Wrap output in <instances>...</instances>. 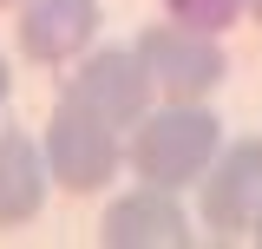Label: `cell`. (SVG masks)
Here are the masks:
<instances>
[{"mask_svg":"<svg viewBox=\"0 0 262 249\" xmlns=\"http://www.w3.org/2000/svg\"><path fill=\"white\" fill-rule=\"evenodd\" d=\"M216 151H223V125L203 105H170L164 98V105H151L131 125V171H138V184L184 190L216 164Z\"/></svg>","mask_w":262,"mask_h":249,"instance_id":"6da1fadb","label":"cell"},{"mask_svg":"<svg viewBox=\"0 0 262 249\" xmlns=\"http://www.w3.org/2000/svg\"><path fill=\"white\" fill-rule=\"evenodd\" d=\"M131 46H138V59L151 72L158 98H170V105H203V98L229 79L223 33H196V27H184V20H151Z\"/></svg>","mask_w":262,"mask_h":249,"instance_id":"7a4b0ae2","label":"cell"},{"mask_svg":"<svg viewBox=\"0 0 262 249\" xmlns=\"http://www.w3.org/2000/svg\"><path fill=\"white\" fill-rule=\"evenodd\" d=\"M46 171H53V184L72 190V197H92L118 177V164H125V144H118V125L98 118L92 105H79V98H59L53 105V118H46Z\"/></svg>","mask_w":262,"mask_h":249,"instance_id":"3957f363","label":"cell"},{"mask_svg":"<svg viewBox=\"0 0 262 249\" xmlns=\"http://www.w3.org/2000/svg\"><path fill=\"white\" fill-rule=\"evenodd\" d=\"M59 98H79V105H92L98 118H112L125 131V125H138L151 112L158 86H151V72L138 59V46H92V53L79 59V72H66Z\"/></svg>","mask_w":262,"mask_h":249,"instance_id":"277c9868","label":"cell"},{"mask_svg":"<svg viewBox=\"0 0 262 249\" xmlns=\"http://www.w3.org/2000/svg\"><path fill=\"white\" fill-rule=\"evenodd\" d=\"M256 210H262V138H236L196 177V217L216 236H243L256 230Z\"/></svg>","mask_w":262,"mask_h":249,"instance_id":"5b68a950","label":"cell"},{"mask_svg":"<svg viewBox=\"0 0 262 249\" xmlns=\"http://www.w3.org/2000/svg\"><path fill=\"white\" fill-rule=\"evenodd\" d=\"M98 0H27L20 20H13V39L33 66H72L92 53L98 39Z\"/></svg>","mask_w":262,"mask_h":249,"instance_id":"8992f818","label":"cell"},{"mask_svg":"<svg viewBox=\"0 0 262 249\" xmlns=\"http://www.w3.org/2000/svg\"><path fill=\"white\" fill-rule=\"evenodd\" d=\"M98 236L112 249H184L196 230H190V217H184V203H177V190L138 184V190H125V197L105 210Z\"/></svg>","mask_w":262,"mask_h":249,"instance_id":"52a82bcc","label":"cell"},{"mask_svg":"<svg viewBox=\"0 0 262 249\" xmlns=\"http://www.w3.org/2000/svg\"><path fill=\"white\" fill-rule=\"evenodd\" d=\"M46 184H53V171H46V144H33L27 131H13V125H0V230H20L46 210Z\"/></svg>","mask_w":262,"mask_h":249,"instance_id":"ba28073f","label":"cell"},{"mask_svg":"<svg viewBox=\"0 0 262 249\" xmlns=\"http://www.w3.org/2000/svg\"><path fill=\"white\" fill-rule=\"evenodd\" d=\"M164 13L184 20V27H196V33H229L249 7L243 0H164Z\"/></svg>","mask_w":262,"mask_h":249,"instance_id":"9c48e42d","label":"cell"},{"mask_svg":"<svg viewBox=\"0 0 262 249\" xmlns=\"http://www.w3.org/2000/svg\"><path fill=\"white\" fill-rule=\"evenodd\" d=\"M7 92H13V72H7V59H0V112H7Z\"/></svg>","mask_w":262,"mask_h":249,"instance_id":"30bf717a","label":"cell"},{"mask_svg":"<svg viewBox=\"0 0 262 249\" xmlns=\"http://www.w3.org/2000/svg\"><path fill=\"white\" fill-rule=\"evenodd\" d=\"M243 7H249V20H262V0H243Z\"/></svg>","mask_w":262,"mask_h":249,"instance_id":"8fae6325","label":"cell"},{"mask_svg":"<svg viewBox=\"0 0 262 249\" xmlns=\"http://www.w3.org/2000/svg\"><path fill=\"white\" fill-rule=\"evenodd\" d=\"M0 7H7V13H20V7H27V0H0Z\"/></svg>","mask_w":262,"mask_h":249,"instance_id":"7c38bea8","label":"cell"},{"mask_svg":"<svg viewBox=\"0 0 262 249\" xmlns=\"http://www.w3.org/2000/svg\"><path fill=\"white\" fill-rule=\"evenodd\" d=\"M249 236H256V243H262V210H256V230H249Z\"/></svg>","mask_w":262,"mask_h":249,"instance_id":"4fadbf2b","label":"cell"}]
</instances>
